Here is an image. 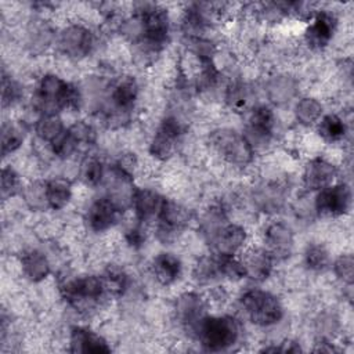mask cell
I'll use <instances>...</instances> for the list:
<instances>
[{"label": "cell", "instance_id": "6da1fadb", "mask_svg": "<svg viewBox=\"0 0 354 354\" xmlns=\"http://www.w3.org/2000/svg\"><path fill=\"white\" fill-rule=\"evenodd\" d=\"M127 33H131L133 39L145 50H159L169 33L167 12L153 4H147L138 10L137 15L127 24Z\"/></svg>", "mask_w": 354, "mask_h": 354}, {"label": "cell", "instance_id": "7a4b0ae2", "mask_svg": "<svg viewBox=\"0 0 354 354\" xmlns=\"http://www.w3.org/2000/svg\"><path fill=\"white\" fill-rule=\"evenodd\" d=\"M79 91L57 75H46L40 79L33 94V105L41 112L55 113L79 104Z\"/></svg>", "mask_w": 354, "mask_h": 354}, {"label": "cell", "instance_id": "3957f363", "mask_svg": "<svg viewBox=\"0 0 354 354\" xmlns=\"http://www.w3.org/2000/svg\"><path fill=\"white\" fill-rule=\"evenodd\" d=\"M192 332L206 350L223 351L236 343L241 328L238 321L230 315H205Z\"/></svg>", "mask_w": 354, "mask_h": 354}, {"label": "cell", "instance_id": "277c9868", "mask_svg": "<svg viewBox=\"0 0 354 354\" xmlns=\"http://www.w3.org/2000/svg\"><path fill=\"white\" fill-rule=\"evenodd\" d=\"M241 306L250 321L260 326H270L281 321L283 307L277 296L261 289H249L241 296Z\"/></svg>", "mask_w": 354, "mask_h": 354}, {"label": "cell", "instance_id": "5b68a950", "mask_svg": "<svg viewBox=\"0 0 354 354\" xmlns=\"http://www.w3.org/2000/svg\"><path fill=\"white\" fill-rule=\"evenodd\" d=\"M210 142L223 159L234 166L245 167L253 159L254 149L248 138L232 129H218L213 131Z\"/></svg>", "mask_w": 354, "mask_h": 354}, {"label": "cell", "instance_id": "8992f818", "mask_svg": "<svg viewBox=\"0 0 354 354\" xmlns=\"http://www.w3.org/2000/svg\"><path fill=\"white\" fill-rule=\"evenodd\" d=\"M105 288L102 278L95 275H83L66 281L61 286V293L72 306L95 303L104 295Z\"/></svg>", "mask_w": 354, "mask_h": 354}, {"label": "cell", "instance_id": "52a82bcc", "mask_svg": "<svg viewBox=\"0 0 354 354\" xmlns=\"http://www.w3.org/2000/svg\"><path fill=\"white\" fill-rule=\"evenodd\" d=\"M351 192L346 184L329 185L318 191L315 198V209L319 214L328 217H337L350 209Z\"/></svg>", "mask_w": 354, "mask_h": 354}, {"label": "cell", "instance_id": "ba28073f", "mask_svg": "<svg viewBox=\"0 0 354 354\" xmlns=\"http://www.w3.org/2000/svg\"><path fill=\"white\" fill-rule=\"evenodd\" d=\"M58 48L69 58H83L88 55L93 47L91 32L82 25H69L64 28L57 40Z\"/></svg>", "mask_w": 354, "mask_h": 354}, {"label": "cell", "instance_id": "9c48e42d", "mask_svg": "<svg viewBox=\"0 0 354 354\" xmlns=\"http://www.w3.org/2000/svg\"><path fill=\"white\" fill-rule=\"evenodd\" d=\"M191 213L184 206L165 199L158 216V234L162 241H169L181 232L189 223Z\"/></svg>", "mask_w": 354, "mask_h": 354}, {"label": "cell", "instance_id": "30bf717a", "mask_svg": "<svg viewBox=\"0 0 354 354\" xmlns=\"http://www.w3.org/2000/svg\"><path fill=\"white\" fill-rule=\"evenodd\" d=\"M216 254L234 256L246 241V231L243 227L232 223H223L207 236Z\"/></svg>", "mask_w": 354, "mask_h": 354}, {"label": "cell", "instance_id": "8fae6325", "mask_svg": "<svg viewBox=\"0 0 354 354\" xmlns=\"http://www.w3.org/2000/svg\"><path fill=\"white\" fill-rule=\"evenodd\" d=\"M184 127L183 124L173 116L166 118L159 129L156 130L151 145H149V152L162 160L169 159L176 148V142L178 140V137L183 134Z\"/></svg>", "mask_w": 354, "mask_h": 354}, {"label": "cell", "instance_id": "7c38bea8", "mask_svg": "<svg viewBox=\"0 0 354 354\" xmlns=\"http://www.w3.org/2000/svg\"><path fill=\"white\" fill-rule=\"evenodd\" d=\"M275 118L272 111L266 105L254 106L248 120V134H243L254 149V145L267 144L272 136Z\"/></svg>", "mask_w": 354, "mask_h": 354}, {"label": "cell", "instance_id": "4fadbf2b", "mask_svg": "<svg viewBox=\"0 0 354 354\" xmlns=\"http://www.w3.org/2000/svg\"><path fill=\"white\" fill-rule=\"evenodd\" d=\"M122 210L108 198H100L91 203L87 212L88 227L95 232H102L111 228L119 218Z\"/></svg>", "mask_w": 354, "mask_h": 354}, {"label": "cell", "instance_id": "5bb4252c", "mask_svg": "<svg viewBox=\"0 0 354 354\" xmlns=\"http://www.w3.org/2000/svg\"><path fill=\"white\" fill-rule=\"evenodd\" d=\"M266 249L272 254L274 259L289 256L293 248V232L285 223H271L264 232Z\"/></svg>", "mask_w": 354, "mask_h": 354}, {"label": "cell", "instance_id": "9a60e30c", "mask_svg": "<svg viewBox=\"0 0 354 354\" xmlns=\"http://www.w3.org/2000/svg\"><path fill=\"white\" fill-rule=\"evenodd\" d=\"M274 257L266 248H254L245 253L241 263L245 270V277L253 281H264L272 271Z\"/></svg>", "mask_w": 354, "mask_h": 354}, {"label": "cell", "instance_id": "2e32d148", "mask_svg": "<svg viewBox=\"0 0 354 354\" xmlns=\"http://www.w3.org/2000/svg\"><path fill=\"white\" fill-rule=\"evenodd\" d=\"M336 28V19L326 11H319L306 30V41L311 48L319 50L329 44Z\"/></svg>", "mask_w": 354, "mask_h": 354}, {"label": "cell", "instance_id": "e0dca14e", "mask_svg": "<svg viewBox=\"0 0 354 354\" xmlns=\"http://www.w3.org/2000/svg\"><path fill=\"white\" fill-rule=\"evenodd\" d=\"M337 170L335 165L322 158H315L306 166L303 181L307 189L319 191L332 185Z\"/></svg>", "mask_w": 354, "mask_h": 354}, {"label": "cell", "instance_id": "ac0fdd59", "mask_svg": "<svg viewBox=\"0 0 354 354\" xmlns=\"http://www.w3.org/2000/svg\"><path fill=\"white\" fill-rule=\"evenodd\" d=\"M205 303L202 297L194 292L183 293L176 300L177 319L189 330H194L198 322L205 317Z\"/></svg>", "mask_w": 354, "mask_h": 354}, {"label": "cell", "instance_id": "d6986e66", "mask_svg": "<svg viewBox=\"0 0 354 354\" xmlns=\"http://www.w3.org/2000/svg\"><path fill=\"white\" fill-rule=\"evenodd\" d=\"M138 95V86L134 79L124 77L119 80L111 91L109 102L111 111H113V116L126 115L134 106V102Z\"/></svg>", "mask_w": 354, "mask_h": 354}, {"label": "cell", "instance_id": "ffe728a7", "mask_svg": "<svg viewBox=\"0 0 354 354\" xmlns=\"http://www.w3.org/2000/svg\"><path fill=\"white\" fill-rule=\"evenodd\" d=\"M165 198L158 192L148 188H138L134 191L131 205L136 210L137 220L144 223L151 218H158Z\"/></svg>", "mask_w": 354, "mask_h": 354}, {"label": "cell", "instance_id": "44dd1931", "mask_svg": "<svg viewBox=\"0 0 354 354\" xmlns=\"http://www.w3.org/2000/svg\"><path fill=\"white\" fill-rule=\"evenodd\" d=\"M72 353H109L111 347L106 340L95 332L76 326L71 332V348Z\"/></svg>", "mask_w": 354, "mask_h": 354}, {"label": "cell", "instance_id": "7402d4cb", "mask_svg": "<svg viewBox=\"0 0 354 354\" xmlns=\"http://www.w3.org/2000/svg\"><path fill=\"white\" fill-rule=\"evenodd\" d=\"M297 90H299L297 82L288 75L274 76L268 80L266 86L267 97L275 105H282L293 100L297 94Z\"/></svg>", "mask_w": 354, "mask_h": 354}, {"label": "cell", "instance_id": "603a6c76", "mask_svg": "<svg viewBox=\"0 0 354 354\" xmlns=\"http://www.w3.org/2000/svg\"><path fill=\"white\" fill-rule=\"evenodd\" d=\"M152 270L155 278L162 285H171L180 278L181 274V261L173 253H159L152 263Z\"/></svg>", "mask_w": 354, "mask_h": 354}, {"label": "cell", "instance_id": "cb8c5ba5", "mask_svg": "<svg viewBox=\"0 0 354 354\" xmlns=\"http://www.w3.org/2000/svg\"><path fill=\"white\" fill-rule=\"evenodd\" d=\"M21 267L24 275L32 282H40L50 274V263L47 257L39 250H28L21 257Z\"/></svg>", "mask_w": 354, "mask_h": 354}, {"label": "cell", "instance_id": "d4e9b609", "mask_svg": "<svg viewBox=\"0 0 354 354\" xmlns=\"http://www.w3.org/2000/svg\"><path fill=\"white\" fill-rule=\"evenodd\" d=\"M72 196V185L68 180L53 178L46 181L47 206L53 210H59L69 202Z\"/></svg>", "mask_w": 354, "mask_h": 354}, {"label": "cell", "instance_id": "484cf974", "mask_svg": "<svg viewBox=\"0 0 354 354\" xmlns=\"http://www.w3.org/2000/svg\"><path fill=\"white\" fill-rule=\"evenodd\" d=\"M64 130L65 127H64L62 119L55 113L41 115L35 124V131L37 137L50 144L55 141L64 133Z\"/></svg>", "mask_w": 354, "mask_h": 354}, {"label": "cell", "instance_id": "4316f807", "mask_svg": "<svg viewBox=\"0 0 354 354\" xmlns=\"http://www.w3.org/2000/svg\"><path fill=\"white\" fill-rule=\"evenodd\" d=\"M322 115V105L319 101L311 97H304L297 101L295 106V116L303 126H311L319 120Z\"/></svg>", "mask_w": 354, "mask_h": 354}, {"label": "cell", "instance_id": "83f0119b", "mask_svg": "<svg viewBox=\"0 0 354 354\" xmlns=\"http://www.w3.org/2000/svg\"><path fill=\"white\" fill-rule=\"evenodd\" d=\"M24 130L19 124L4 122L1 126V155L7 156L15 152L24 142Z\"/></svg>", "mask_w": 354, "mask_h": 354}, {"label": "cell", "instance_id": "f1b7e54d", "mask_svg": "<svg viewBox=\"0 0 354 354\" xmlns=\"http://www.w3.org/2000/svg\"><path fill=\"white\" fill-rule=\"evenodd\" d=\"M102 282L105 292L111 293L112 296H122L129 286V277L119 267L109 266L104 272Z\"/></svg>", "mask_w": 354, "mask_h": 354}, {"label": "cell", "instance_id": "f546056e", "mask_svg": "<svg viewBox=\"0 0 354 354\" xmlns=\"http://www.w3.org/2000/svg\"><path fill=\"white\" fill-rule=\"evenodd\" d=\"M318 133L324 140H326L329 142H335L344 137L346 124L342 120V118L330 113V115L324 116L321 119V122L318 123Z\"/></svg>", "mask_w": 354, "mask_h": 354}, {"label": "cell", "instance_id": "4dcf8cb0", "mask_svg": "<svg viewBox=\"0 0 354 354\" xmlns=\"http://www.w3.org/2000/svg\"><path fill=\"white\" fill-rule=\"evenodd\" d=\"M304 263L313 271H322L329 264V253L319 243H311L306 248Z\"/></svg>", "mask_w": 354, "mask_h": 354}, {"label": "cell", "instance_id": "1f68e13d", "mask_svg": "<svg viewBox=\"0 0 354 354\" xmlns=\"http://www.w3.org/2000/svg\"><path fill=\"white\" fill-rule=\"evenodd\" d=\"M194 275L196 279H199L202 282H210V281L221 278L217 254L202 257L195 266Z\"/></svg>", "mask_w": 354, "mask_h": 354}, {"label": "cell", "instance_id": "d6a6232c", "mask_svg": "<svg viewBox=\"0 0 354 354\" xmlns=\"http://www.w3.org/2000/svg\"><path fill=\"white\" fill-rule=\"evenodd\" d=\"M80 177L83 183L87 185H91V187L98 185L104 177V166L101 160H98L97 158H86L82 162Z\"/></svg>", "mask_w": 354, "mask_h": 354}, {"label": "cell", "instance_id": "836d02e7", "mask_svg": "<svg viewBox=\"0 0 354 354\" xmlns=\"http://www.w3.org/2000/svg\"><path fill=\"white\" fill-rule=\"evenodd\" d=\"M217 257H218V268H220L221 278L238 281L245 277V270L241 260L235 259L234 256H224V254H217Z\"/></svg>", "mask_w": 354, "mask_h": 354}, {"label": "cell", "instance_id": "e575fe53", "mask_svg": "<svg viewBox=\"0 0 354 354\" xmlns=\"http://www.w3.org/2000/svg\"><path fill=\"white\" fill-rule=\"evenodd\" d=\"M227 101L232 109L241 112L246 109L250 102V90L242 83L234 84L227 91Z\"/></svg>", "mask_w": 354, "mask_h": 354}, {"label": "cell", "instance_id": "d590c367", "mask_svg": "<svg viewBox=\"0 0 354 354\" xmlns=\"http://www.w3.org/2000/svg\"><path fill=\"white\" fill-rule=\"evenodd\" d=\"M21 191V180L18 173L11 167L6 166L1 170V198L8 199Z\"/></svg>", "mask_w": 354, "mask_h": 354}, {"label": "cell", "instance_id": "8d00e7d4", "mask_svg": "<svg viewBox=\"0 0 354 354\" xmlns=\"http://www.w3.org/2000/svg\"><path fill=\"white\" fill-rule=\"evenodd\" d=\"M26 203L32 209H40L47 206L46 199V183H33L29 187H26L24 192ZM48 207V206H47Z\"/></svg>", "mask_w": 354, "mask_h": 354}, {"label": "cell", "instance_id": "74e56055", "mask_svg": "<svg viewBox=\"0 0 354 354\" xmlns=\"http://www.w3.org/2000/svg\"><path fill=\"white\" fill-rule=\"evenodd\" d=\"M333 271L339 279L351 285L354 279V260L351 254H342L333 263Z\"/></svg>", "mask_w": 354, "mask_h": 354}, {"label": "cell", "instance_id": "f35d334b", "mask_svg": "<svg viewBox=\"0 0 354 354\" xmlns=\"http://www.w3.org/2000/svg\"><path fill=\"white\" fill-rule=\"evenodd\" d=\"M22 91H21V86L11 79L10 76H7L3 72V77H1V98H3V105H11L15 101L19 100Z\"/></svg>", "mask_w": 354, "mask_h": 354}, {"label": "cell", "instance_id": "ab89813d", "mask_svg": "<svg viewBox=\"0 0 354 354\" xmlns=\"http://www.w3.org/2000/svg\"><path fill=\"white\" fill-rule=\"evenodd\" d=\"M50 145H51L53 152H54L57 156H59V158L69 156V155L77 148V145H76V142H75V140H73V137L71 136V133H69L68 129H65L64 133H62L55 141H53Z\"/></svg>", "mask_w": 354, "mask_h": 354}, {"label": "cell", "instance_id": "60d3db41", "mask_svg": "<svg viewBox=\"0 0 354 354\" xmlns=\"http://www.w3.org/2000/svg\"><path fill=\"white\" fill-rule=\"evenodd\" d=\"M68 130H69L71 136L73 137L77 147L80 144H91L95 140L94 129L90 124L84 123V122H76Z\"/></svg>", "mask_w": 354, "mask_h": 354}, {"label": "cell", "instance_id": "b9f144b4", "mask_svg": "<svg viewBox=\"0 0 354 354\" xmlns=\"http://www.w3.org/2000/svg\"><path fill=\"white\" fill-rule=\"evenodd\" d=\"M257 202L266 210L278 209L282 202V194L279 189H277V187H264L257 195Z\"/></svg>", "mask_w": 354, "mask_h": 354}, {"label": "cell", "instance_id": "7bdbcfd3", "mask_svg": "<svg viewBox=\"0 0 354 354\" xmlns=\"http://www.w3.org/2000/svg\"><path fill=\"white\" fill-rule=\"evenodd\" d=\"M30 37V44L32 46H39V44H47L50 41V30L46 25H35L33 30L29 32Z\"/></svg>", "mask_w": 354, "mask_h": 354}, {"label": "cell", "instance_id": "ee69618b", "mask_svg": "<svg viewBox=\"0 0 354 354\" xmlns=\"http://www.w3.org/2000/svg\"><path fill=\"white\" fill-rule=\"evenodd\" d=\"M126 241L133 248H140L145 241V234L141 225H134L126 231Z\"/></svg>", "mask_w": 354, "mask_h": 354}]
</instances>
